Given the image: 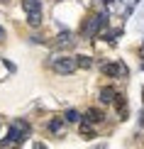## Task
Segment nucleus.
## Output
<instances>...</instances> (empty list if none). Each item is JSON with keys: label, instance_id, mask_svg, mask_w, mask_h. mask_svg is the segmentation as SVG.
<instances>
[{"label": "nucleus", "instance_id": "nucleus-1", "mask_svg": "<svg viewBox=\"0 0 144 149\" xmlns=\"http://www.w3.org/2000/svg\"><path fill=\"white\" fill-rule=\"evenodd\" d=\"M108 24V12H98V15H93L90 20H86L83 29H81V34H83V39H93V37H98V32Z\"/></svg>", "mask_w": 144, "mask_h": 149}, {"label": "nucleus", "instance_id": "nucleus-2", "mask_svg": "<svg viewBox=\"0 0 144 149\" xmlns=\"http://www.w3.org/2000/svg\"><path fill=\"white\" fill-rule=\"evenodd\" d=\"M51 69L59 73V76H71V73L78 69L76 56H54L51 59Z\"/></svg>", "mask_w": 144, "mask_h": 149}, {"label": "nucleus", "instance_id": "nucleus-3", "mask_svg": "<svg viewBox=\"0 0 144 149\" xmlns=\"http://www.w3.org/2000/svg\"><path fill=\"white\" fill-rule=\"evenodd\" d=\"M22 8L27 12V22L32 27H39L42 24V3L39 0H22Z\"/></svg>", "mask_w": 144, "mask_h": 149}, {"label": "nucleus", "instance_id": "nucleus-4", "mask_svg": "<svg viewBox=\"0 0 144 149\" xmlns=\"http://www.w3.org/2000/svg\"><path fill=\"white\" fill-rule=\"evenodd\" d=\"M27 134H29V125L24 120H15L10 125V130H8V142L10 144H20Z\"/></svg>", "mask_w": 144, "mask_h": 149}, {"label": "nucleus", "instance_id": "nucleus-5", "mask_svg": "<svg viewBox=\"0 0 144 149\" xmlns=\"http://www.w3.org/2000/svg\"><path fill=\"white\" fill-rule=\"evenodd\" d=\"M103 73L110 78H125L127 76V66L122 61H110V64H103Z\"/></svg>", "mask_w": 144, "mask_h": 149}, {"label": "nucleus", "instance_id": "nucleus-6", "mask_svg": "<svg viewBox=\"0 0 144 149\" xmlns=\"http://www.w3.org/2000/svg\"><path fill=\"white\" fill-rule=\"evenodd\" d=\"M117 98H120V95H117V91H115V88H103V91H100V103H105V105L115 103Z\"/></svg>", "mask_w": 144, "mask_h": 149}, {"label": "nucleus", "instance_id": "nucleus-7", "mask_svg": "<svg viewBox=\"0 0 144 149\" xmlns=\"http://www.w3.org/2000/svg\"><path fill=\"white\" fill-rule=\"evenodd\" d=\"M71 44H73L71 32H61L59 37H56V42H54V47H56V49H64V47H71Z\"/></svg>", "mask_w": 144, "mask_h": 149}, {"label": "nucleus", "instance_id": "nucleus-8", "mask_svg": "<svg viewBox=\"0 0 144 149\" xmlns=\"http://www.w3.org/2000/svg\"><path fill=\"white\" fill-rule=\"evenodd\" d=\"M64 117H54V120L51 122H49V132H54V134H59L61 132V130H64Z\"/></svg>", "mask_w": 144, "mask_h": 149}, {"label": "nucleus", "instance_id": "nucleus-9", "mask_svg": "<svg viewBox=\"0 0 144 149\" xmlns=\"http://www.w3.org/2000/svg\"><path fill=\"white\" fill-rule=\"evenodd\" d=\"M86 115H88V117H86V120H88V122H103V117H105V115L100 113L98 108H90V110H88V113H86Z\"/></svg>", "mask_w": 144, "mask_h": 149}, {"label": "nucleus", "instance_id": "nucleus-10", "mask_svg": "<svg viewBox=\"0 0 144 149\" xmlns=\"http://www.w3.org/2000/svg\"><path fill=\"white\" fill-rule=\"evenodd\" d=\"M81 134H83L86 139H93V137H95V130H93V125H90L88 120H86L83 125H81Z\"/></svg>", "mask_w": 144, "mask_h": 149}, {"label": "nucleus", "instance_id": "nucleus-11", "mask_svg": "<svg viewBox=\"0 0 144 149\" xmlns=\"http://www.w3.org/2000/svg\"><path fill=\"white\" fill-rule=\"evenodd\" d=\"M76 64L81 66V69H90L93 61H90V56H76Z\"/></svg>", "mask_w": 144, "mask_h": 149}, {"label": "nucleus", "instance_id": "nucleus-12", "mask_svg": "<svg viewBox=\"0 0 144 149\" xmlns=\"http://www.w3.org/2000/svg\"><path fill=\"white\" fill-rule=\"evenodd\" d=\"M64 120H66V122H78V120H81V115L76 113V110H66Z\"/></svg>", "mask_w": 144, "mask_h": 149}, {"label": "nucleus", "instance_id": "nucleus-13", "mask_svg": "<svg viewBox=\"0 0 144 149\" xmlns=\"http://www.w3.org/2000/svg\"><path fill=\"white\" fill-rule=\"evenodd\" d=\"M32 149H49V147L44 144V142H34V144H32Z\"/></svg>", "mask_w": 144, "mask_h": 149}, {"label": "nucleus", "instance_id": "nucleus-14", "mask_svg": "<svg viewBox=\"0 0 144 149\" xmlns=\"http://www.w3.org/2000/svg\"><path fill=\"white\" fill-rule=\"evenodd\" d=\"M103 3H105V5H112V3H117V0H103Z\"/></svg>", "mask_w": 144, "mask_h": 149}, {"label": "nucleus", "instance_id": "nucleus-15", "mask_svg": "<svg viewBox=\"0 0 144 149\" xmlns=\"http://www.w3.org/2000/svg\"><path fill=\"white\" fill-rule=\"evenodd\" d=\"M142 59H144V47H142Z\"/></svg>", "mask_w": 144, "mask_h": 149}]
</instances>
